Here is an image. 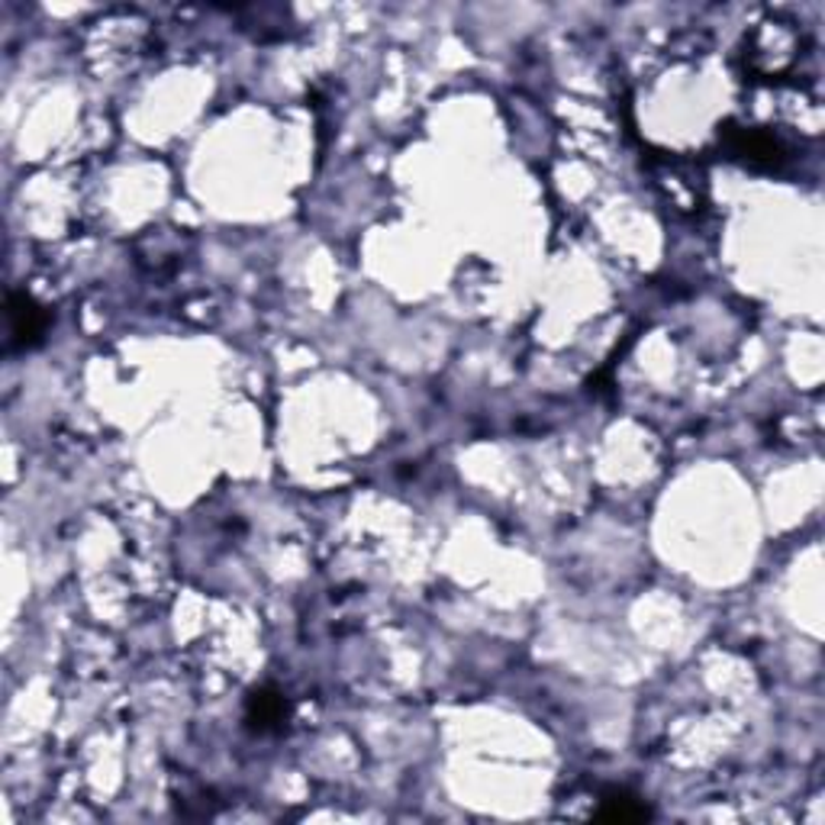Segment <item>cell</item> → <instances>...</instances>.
<instances>
[{
	"label": "cell",
	"mask_w": 825,
	"mask_h": 825,
	"mask_svg": "<svg viewBox=\"0 0 825 825\" xmlns=\"http://www.w3.org/2000/svg\"><path fill=\"white\" fill-rule=\"evenodd\" d=\"M726 149L736 158H742L754 168H781L786 158V149L768 133L761 129H726Z\"/></svg>",
	"instance_id": "cell-1"
},
{
	"label": "cell",
	"mask_w": 825,
	"mask_h": 825,
	"mask_svg": "<svg viewBox=\"0 0 825 825\" xmlns=\"http://www.w3.org/2000/svg\"><path fill=\"white\" fill-rule=\"evenodd\" d=\"M596 816L610 819V823H638V819H648L652 813L638 796H632L626 790H613L603 796V810Z\"/></svg>",
	"instance_id": "cell-4"
},
{
	"label": "cell",
	"mask_w": 825,
	"mask_h": 825,
	"mask_svg": "<svg viewBox=\"0 0 825 825\" xmlns=\"http://www.w3.org/2000/svg\"><path fill=\"white\" fill-rule=\"evenodd\" d=\"M7 319H10V342H13L17 349L40 346L42 336H45V326H49L45 310H40L27 294H13V297H10V304H7Z\"/></svg>",
	"instance_id": "cell-2"
},
{
	"label": "cell",
	"mask_w": 825,
	"mask_h": 825,
	"mask_svg": "<svg viewBox=\"0 0 825 825\" xmlns=\"http://www.w3.org/2000/svg\"><path fill=\"white\" fill-rule=\"evenodd\" d=\"M287 719V704L284 697L275 694V690H258L252 700H248V709H245V722L255 729V732H272V729H281Z\"/></svg>",
	"instance_id": "cell-3"
}]
</instances>
